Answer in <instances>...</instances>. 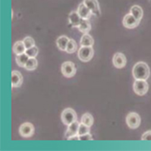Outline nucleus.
Listing matches in <instances>:
<instances>
[{"instance_id":"4468645a","label":"nucleus","mask_w":151,"mask_h":151,"mask_svg":"<svg viewBox=\"0 0 151 151\" xmlns=\"http://www.w3.org/2000/svg\"><path fill=\"white\" fill-rule=\"evenodd\" d=\"M68 20H69V23L71 25H73L74 27H78L80 25L81 22L82 21V18L80 17L77 11H72L69 14V16H68Z\"/></svg>"},{"instance_id":"f8f14e48","label":"nucleus","mask_w":151,"mask_h":151,"mask_svg":"<svg viewBox=\"0 0 151 151\" xmlns=\"http://www.w3.org/2000/svg\"><path fill=\"white\" fill-rule=\"evenodd\" d=\"M79 126H80V123L75 120L74 122L71 123L70 125H68L67 130L65 132V139H69L70 137L72 136H75L78 135V130H79Z\"/></svg>"},{"instance_id":"393cba45","label":"nucleus","mask_w":151,"mask_h":151,"mask_svg":"<svg viewBox=\"0 0 151 151\" xmlns=\"http://www.w3.org/2000/svg\"><path fill=\"white\" fill-rule=\"evenodd\" d=\"M23 42L26 47V49H28V48H31L33 46L35 45V40L31 37V36H26L24 40H23Z\"/></svg>"},{"instance_id":"c85d7f7f","label":"nucleus","mask_w":151,"mask_h":151,"mask_svg":"<svg viewBox=\"0 0 151 151\" xmlns=\"http://www.w3.org/2000/svg\"><path fill=\"white\" fill-rule=\"evenodd\" d=\"M68 139H69V140H80V137H79V135H75V136L70 137Z\"/></svg>"},{"instance_id":"5701e85b","label":"nucleus","mask_w":151,"mask_h":151,"mask_svg":"<svg viewBox=\"0 0 151 151\" xmlns=\"http://www.w3.org/2000/svg\"><path fill=\"white\" fill-rule=\"evenodd\" d=\"M77 51V44L73 39H70L69 40V43L67 45L66 47V51L68 53H73L74 52Z\"/></svg>"},{"instance_id":"9d476101","label":"nucleus","mask_w":151,"mask_h":151,"mask_svg":"<svg viewBox=\"0 0 151 151\" xmlns=\"http://www.w3.org/2000/svg\"><path fill=\"white\" fill-rule=\"evenodd\" d=\"M112 63L113 65L118 68V69H121V68L125 67L126 63H127V59L125 57V55L121 52H116L113 56L112 59Z\"/></svg>"},{"instance_id":"f03ea898","label":"nucleus","mask_w":151,"mask_h":151,"mask_svg":"<svg viewBox=\"0 0 151 151\" xmlns=\"http://www.w3.org/2000/svg\"><path fill=\"white\" fill-rule=\"evenodd\" d=\"M61 119H62V121L63 124L68 126V125H70L71 123L77 120V115H76V112L73 109L67 108L62 112Z\"/></svg>"},{"instance_id":"cd10ccee","label":"nucleus","mask_w":151,"mask_h":151,"mask_svg":"<svg viewBox=\"0 0 151 151\" xmlns=\"http://www.w3.org/2000/svg\"><path fill=\"white\" fill-rule=\"evenodd\" d=\"M141 139L142 140H151V130L145 132L141 137Z\"/></svg>"},{"instance_id":"0eeeda50","label":"nucleus","mask_w":151,"mask_h":151,"mask_svg":"<svg viewBox=\"0 0 151 151\" xmlns=\"http://www.w3.org/2000/svg\"><path fill=\"white\" fill-rule=\"evenodd\" d=\"M35 133V127L30 122H24L19 128V134L23 138H30Z\"/></svg>"},{"instance_id":"4be33fe9","label":"nucleus","mask_w":151,"mask_h":151,"mask_svg":"<svg viewBox=\"0 0 151 151\" xmlns=\"http://www.w3.org/2000/svg\"><path fill=\"white\" fill-rule=\"evenodd\" d=\"M81 123H83V124L89 126V127H91L93 125V117L91 114L90 113H84L81 117Z\"/></svg>"},{"instance_id":"2eb2a0df","label":"nucleus","mask_w":151,"mask_h":151,"mask_svg":"<svg viewBox=\"0 0 151 151\" xmlns=\"http://www.w3.org/2000/svg\"><path fill=\"white\" fill-rule=\"evenodd\" d=\"M25 51H26V47H25L23 41H17V43L14 44L13 52L15 54H17V55L21 54V53H24Z\"/></svg>"},{"instance_id":"412c9836","label":"nucleus","mask_w":151,"mask_h":151,"mask_svg":"<svg viewBox=\"0 0 151 151\" xmlns=\"http://www.w3.org/2000/svg\"><path fill=\"white\" fill-rule=\"evenodd\" d=\"M36 67H37V60L35 57H30L24 66V68L27 71H34L36 69Z\"/></svg>"},{"instance_id":"a211bd4d","label":"nucleus","mask_w":151,"mask_h":151,"mask_svg":"<svg viewBox=\"0 0 151 151\" xmlns=\"http://www.w3.org/2000/svg\"><path fill=\"white\" fill-rule=\"evenodd\" d=\"M80 43H81V46H92L94 45V41L90 35L84 34L81 36Z\"/></svg>"},{"instance_id":"aec40b11","label":"nucleus","mask_w":151,"mask_h":151,"mask_svg":"<svg viewBox=\"0 0 151 151\" xmlns=\"http://www.w3.org/2000/svg\"><path fill=\"white\" fill-rule=\"evenodd\" d=\"M29 58L30 57L24 52V53H21V54H18V55H17L16 61H17V65L19 67H24Z\"/></svg>"},{"instance_id":"f3484780","label":"nucleus","mask_w":151,"mask_h":151,"mask_svg":"<svg viewBox=\"0 0 151 151\" xmlns=\"http://www.w3.org/2000/svg\"><path fill=\"white\" fill-rule=\"evenodd\" d=\"M130 14L135 18L140 21L143 17V9L141 8V6L135 5L130 8Z\"/></svg>"},{"instance_id":"dca6fc26","label":"nucleus","mask_w":151,"mask_h":151,"mask_svg":"<svg viewBox=\"0 0 151 151\" xmlns=\"http://www.w3.org/2000/svg\"><path fill=\"white\" fill-rule=\"evenodd\" d=\"M69 38L65 35H62L60 37L57 38L56 40V45H57V47L61 50V51H66V47H67V45L69 43Z\"/></svg>"},{"instance_id":"6ab92c4d","label":"nucleus","mask_w":151,"mask_h":151,"mask_svg":"<svg viewBox=\"0 0 151 151\" xmlns=\"http://www.w3.org/2000/svg\"><path fill=\"white\" fill-rule=\"evenodd\" d=\"M79 30L83 33V34H88L91 30V24L89 22V20H86V19H82V21L81 22L80 25L78 26Z\"/></svg>"},{"instance_id":"ddd939ff","label":"nucleus","mask_w":151,"mask_h":151,"mask_svg":"<svg viewBox=\"0 0 151 151\" xmlns=\"http://www.w3.org/2000/svg\"><path fill=\"white\" fill-rule=\"evenodd\" d=\"M77 12H78V14L80 15V17H81L82 19H86V20H89L90 17H91V15H92V13L91 12V10H90L83 3H81V4L79 5L78 9H77Z\"/></svg>"},{"instance_id":"f257e3e1","label":"nucleus","mask_w":151,"mask_h":151,"mask_svg":"<svg viewBox=\"0 0 151 151\" xmlns=\"http://www.w3.org/2000/svg\"><path fill=\"white\" fill-rule=\"evenodd\" d=\"M132 74L135 80H147L150 75L149 67L144 62L137 63L132 69Z\"/></svg>"},{"instance_id":"7c9ffc66","label":"nucleus","mask_w":151,"mask_h":151,"mask_svg":"<svg viewBox=\"0 0 151 151\" xmlns=\"http://www.w3.org/2000/svg\"><path fill=\"white\" fill-rule=\"evenodd\" d=\"M149 1H150V3H151V0H149Z\"/></svg>"},{"instance_id":"a878e982","label":"nucleus","mask_w":151,"mask_h":151,"mask_svg":"<svg viewBox=\"0 0 151 151\" xmlns=\"http://www.w3.org/2000/svg\"><path fill=\"white\" fill-rule=\"evenodd\" d=\"M38 47H36L35 45L31 47V48H28V49H26L25 51V53L28 55L29 57H36V55L38 54Z\"/></svg>"},{"instance_id":"c756f323","label":"nucleus","mask_w":151,"mask_h":151,"mask_svg":"<svg viewBox=\"0 0 151 151\" xmlns=\"http://www.w3.org/2000/svg\"><path fill=\"white\" fill-rule=\"evenodd\" d=\"M13 16H14V11L12 10V15H11V17H12V19H13Z\"/></svg>"},{"instance_id":"b1692460","label":"nucleus","mask_w":151,"mask_h":151,"mask_svg":"<svg viewBox=\"0 0 151 151\" xmlns=\"http://www.w3.org/2000/svg\"><path fill=\"white\" fill-rule=\"evenodd\" d=\"M90 129H91V127L83 124V123H80V126H79V130H78V135L79 136H81V135H84L86 133H90Z\"/></svg>"},{"instance_id":"7ed1b4c3","label":"nucleus","mask_w":151,"mask_h":151,"mask_svg":"<svg viewBox=\"0 0 151 151\" xmlns=\"http://www.w3.org/2000/svg\"><path fill=\"white\" fill-rule=\"evenodd\" d=\"M94 51L92 46H81L78 51V57L81 62L87 63L93 57Z\"/></svg>"},{"instance_id":"1a4fd4ad","label":"nucleus","mask_w":151,"mask_h":151,"mask_svg":"<svg viewBox=\"0 0 151 151\" xmlns=\"http://www.w3.org/2000/svg\"><path fill=\"white\" fill-rule=\"evenodd\" d=\"M122 23H123V25H124V26L126 27V28L133 29V28H135V27H137V26H138V25L139 24L140 21L138 20L137 18H135V17L131 15V14L129 13V14H127V15L124 17Z\"/></svg>"},{"instance_id":"423d86ee","label":"nucleus","mask_w":151,"mask_h":151,"mask_svg":"<svg viewBox=\"0 0 151 151\" xmlns=\"http://www.w3.org/2000/svg\"><path fill=\"white\" fill-rule=\"evenodd\" d=\"M61 71L64 77L72 78L76 73V66L72 62H64L61 66Z\"/></svg>"},{"instance_id":"9b49d317","label":"nucleus","mask_w":151,"mask_h":151,"mask_svg":"<svg viewBox=\"0 0 151 151\" xmlns=\"http://www.w3.org/2000/svg\"><path fill=\"white\" fill-rule=\"evenodd\" d=\"M11 81H12V87L18 88L23 83V76L20 72L13 71L11 74Z\"/></svg>"},{"instance_id":"6e6552de","label":"nucleus","mask_w":151,"mask_h":151,"mask_svg":"<svg viewBox=\"0 0 151 151\" xmlns=\"http://www.w3.org/2000/svg\"><path fill=\"white\" fill-rule=\"evenodd\" d=\"M83 3L92 13V15L96 16L97 17H100L101 15V8L99 6V2L98 0H83Z\"/></svg>"},{"instance_id":"bb28decb","label":"nucleus","mask_w":151,"mask_h":151,"mask_svg":"<svg viewBox=\"0 0 151 151\" xmlns=\"http://www.w3.org/2000/svg\"><path fill=\"white\" fill-rule=\"evenodd\" d=\"M80 137V140L81 141H86V140H92L93 138L91 137V135L90 133H86L84 135H81V136H79Z\"/></svg>"},{"instance_id":"20e7f679","label":"nucleus","mask_w":151,"mask_h":151,"mask_svg":"<svg viewBox=\"0 0 151 151\" xmlns=\"http://www.w3.org/2000/svg\"><path fill=\"white\" fill-rule=\"evenodd\" d=\"M133 91L137 95H145L148 91V83L147 82V80H135L133 83Z\"/></svg>"},{"instance_id":"39448f33","label":"nucleus","mask_w":151,"mask_h":151,"mask_svg":"<svg viewBox=\"0 0 151 151\" xmlns=\"http://www.w3.org/2000/svg\"><path fill=\"white\" fill-rule=\"evenodd\" d=\"M126 123L129 128L135 129L139 127L140 123H141V119L138 113L129 112L126 117Z\"/></svg>"}]
</instances>
